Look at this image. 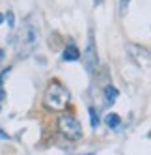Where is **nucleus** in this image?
Wrapping results in <instances>:
<instances>
[{
	"mask_svg": "<svg viewBox=\"0 0 151 155\" xmlns=\"http://www.w3.org/2000/svg\"><path fill=\"white\" fill-rule=\"evenodd\" d=\"M37 43H39V28L34 26V25H30V23H26L23 28L19 30L17 39H15V47H17L19 54H23V56L30 54L37 47Z\"/></svg>",
	"mask_w": 151,
	"mask_h": 155,
	"instance_id": "f03ea898",
	"label": "nucleus"
},
{
	"mask_svg": "<svg viewBox=\"0 0 151 155\" xmlns=\"http://www.w3.org/2000/svg\"><path fill=\"white\" fill-rule=\"evenodd\" d=\"M82 60H84V68L88 73H93L95 68H97V51H95V43H93V36H92V32H90V36H88V43H86V49L82 52Z\"/></svg>",
	"mask_w": 151,
	"mask_h": 155,
	"instance_id": "20e7f679",
	"label": "nucleus"
},
{
	"mask_svg": "<svg viewBox=\"0 0 151 155\" xmlns=\"http://www.w3.org/2000/svg\"><path fill=\"white\" fill-rule=\"evenodd\" d=\"M88 112H90V121H92V125L97 127V125H99V116H97V110L90 107V108H88Z\"/></svg>",
	"mask_w": 151,
	"mask_h": 155,
	"instance_id": "1a4fd4ad",
	"label": "nucleus"
},
{
	"mask_svg": "<svg viewBox=\"0 0 151 155\" xmlns=\"http://www.w3.org/2000/svg\"><path fill=\"white\" fill-rule=\"evenodd\" d=\"M104 124L108 125V127H112V129H116L117 125L121 124V118L117 116L116 112H110V114H106V118H104Z\"/></svg>",
	"mask_w": 151,
	"mask_h": 155,
	"instance_id": "6e6552de",
	"label": "nucleus"
},
{
	"mask_svg": "<svg viewBox=\"0 0 151 155\" xmlns=\"http://www.w3.org/2000/svg\"><path fill=\"white\" fill-rule=\"evenodd\" d=\"M79 58H80V51L75 47V45H67L66 51H63V60L73 62V60H79Z\"/></svg>",
	"mask_w": 151,
	"mask_h": 155,
	"instance_id": "0eeeda50",
	"label": "nucleus"
},
{
	"mask_svg": "<svg viewBox=\"0 0 151 155\" xmlns=\"http://www.w3.org/2000/svg\"><path fill=\"white\" fill-rule=\"evenodd\" d=\"M0 138H4V140H6V138H8V133H4V131H2V129H0Z\"/></svg>",
	"mask_w": 151,
	"mask_h": 155,
	"instance_id": "ddd939ff",
	"label": "nucleus"
},
{
	"mask_svg": "<svg viewBox=\"0 0 151 155\" xmlns=\"http://www.w3.org/2000/svg\"><path fill=\"white\" fill-rule=\"evenodd\" d=\"M127 52H129V56H131L138 65H144V68L149 65V51L146 47L136 45V43H129V45H127Z\"/></svg>",
	"mask_w": 151,
	"mask_h": 155,
	"instance_id": "39448f33",
	"label": "nucleus"
},
{
	"mask_svg": "<svg viewBox=\"0 0 151 155\" xmlns=\"http://www.w3.org/2000/svg\"><path fill=\"white\" fill-rule=\"evenodd\" d=\"M8 73H9V68H8V69H4L2 73H0V84H2V79H4V77H6Z\"/></svg>",
	"mask_w": 151,
	"mask_h": 155,
	"instance_id": "f8f14e48",
	"label": "nucleus"
},
{
	"mask_svg": "<svg viewBox=\"0 0 151 155\" xmlns=\"http://www.w3.org/2000/svg\"><path fill=\"white\" fill-rule=\"evenodd\" d=\"M117 95H120V92H117V88H114V86H106V88H104V103H106V105H112V103H116Z\"/></svg>",
	"mask_w": 151,
	"mask_h": 155,
	"instance_id": "423d86ee",
	"label": "nucleus"
},
{
	"mask_svg": "<svg viewBox=\"0 0 151 155\" xmlns=\"http://www.w3.org/2000/svg\"><path fill=\"white\" fill-rule=\"evenodd\" d=\"M69 92L67 88L60 82H50L45 95H43V105L49 110H66L69 105Z\"/></svg>",
	"mask_w": 151,
	"mask_h": 155,
	"instance_id": "f257e3e1",
	"label": "nucleus"
},
{
	"mask_svg": "<svg viewBox=\"0 0 151 155\" xmlns=\"http://www.w3.org/2000/svg\"><path fill=\"white\" fill-rule=\"evenodd\" d=\"M8 23H9V26L15 25V21H13V12H8Z\"/></svg>",
	"mask_w": 151,
	"mask_h": 155,
	"instance_id": "9b49d317",
	"label": "nucleus"
},
{
	"mask_svg": "<svg viewBox=\"0 0 151 155\" xmlns=\"http://www.w3.org/2000/svg\"><path fill=\"white\" fill-rule=\"evenodd\" d=\"M4 23V13H0V25Z\"/></svg>",
	"mask_w": 151,
	"mask_h": 155,
	"instance_id": "4468645a",
	"label": "nucleus"
},
{
	"mask_svg": "<svg viewBox=\"0 0 151 155\" xmlns=\"http://www.w3.org/2000/svg\"><path fill=\"white\" fill-rule=\"evenodd\" d=\"M129 2H131V0H120V12H121V15H125V12H127V6H129Z\"/></svg>",
	"mask_w": 151,
	"mask_h": 155,
	"instance_id": "9d476101",
	"label": "nucleus"
},
{
	"mask_svg": "<svg viewBox=\"0 0 151 155\" xmlns=\"http://www.w3.org/2000/svg\"><path fill=\"white\" fill-rule=\"evenodd\" d=\"M56 125H58V131L62 133V137H66L67 140L77 142L82 138V125L73 114H60Z\"/></svg>",
	"mask_w": 151,
	"mask_h": 155,
	"instance_id": "7ed1b4c3",
	"label": "nucleus"
},
{
	"mask_svg": "<svg viewBox=\"0 0 151 155\" xmlns=\"http://www.w3.org/2000/svg\"><path fill=\"white\" fill-rule=\"evenodd\" d=\"M2 58H4V51H2V49H0V60H2Z\"/></svg>",
	"mask_w": 151,
	"mask_h": 155,
	"instance_id": "2eb2a0df",
	"label": "nucleus"
}]
</instances>
